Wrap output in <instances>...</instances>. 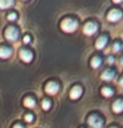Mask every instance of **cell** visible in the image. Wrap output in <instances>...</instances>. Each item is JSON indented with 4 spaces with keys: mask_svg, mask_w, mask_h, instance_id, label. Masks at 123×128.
Instances as JSON below:
<instances>
[{
    "mask_svg": "<svg viewBox=\"0 0 123 128\" xmlns=\"http://www.w3.org/2000/svg\"><path fill=\"white\" fill-rule=\"evenodd\" d=\"M61 27L66 33H73V32H75L77 28V22L74 19H70V18H67V19H64L63 22H62Z\"/></svg>",
    "mask_w": 123,
    "mask_h": 128,
    "instance_id": "6da1fadb",
    "label": "cell"
},
{
    "mask_svg": "<svg viewBox=\"0 0 123 128\" xmlns=\"http://www.w3.org/2000/svg\"><path fill=\"white\" fill-rule=\"evenodd\" d=\"M4 36H6V38L8 40H10V42H15V40L18 38V36H19V32H18V29L16 28V27L10 26L6 29V32H4Z\"/></svg>",
    "mask_w": 123,
    "mask_h": 128,
    "instance_id": "7a4b0ae2",
    "label": "cell"
},
{
    "mask_svg": "<svg viewBox=\"0 0 123 128\" xmlns=\"http://www.w3.org/2000/svg\"><path fill=\"white\" fill-rule=\"evenodd\" d=\"M87 122H88V125L92 126L93 128H102V126H103V120L96 115L90 116Z\"/></svg>",
    "mask_w": 123,
    "mask_h": 128,
    "instance_id": "3957f363",
    "label": "cell"
},
{
    "mask_svg": "<svg viewBox=\"0 0 123 128\" xmlns=\"http://www.w3.org/2000/svg\"><path fill=\"white\" fill-rule=\"evenodd\" d=\"M121 18H122V12L120 10H117V9H112L108 15V20L111 22H119Z\"/></svg>",
    "mask_w": 123,
    "mask_h": 128,
    "instance_id": "277c9868",
    "label": "cell"
},
{
    "mask_svg": "<svg viewBox=\"0 0 123 128\" xmlns=\"http://www.w3.org/2000/svg\"><path fill=\"white\" fill-rule=\"evenodd\" d=\"M96 30H97V26H96V24H94V22H87L83 28L84 34H85V35H88V36L95 34Z\"/></svg>",
    "mask_w": 123,
    "mask_h": 128,
    "instance_id": "5b68a950",
    "label": "cell"
},
{
    "mask_svg": "<svg viewBox=\"0 0 123 128\" xmlns=\"http://www.w3.org/2000/svg\"><path fill=\"white\" fill-rule=\"evenodd\" d=\"M58 90H60V86H58L57 83H55V82H49V83H47L46 92L48 93V94H51V96L56 94V93L58 92Z\"/></svg>",
    "mask_w": 123,
    "mask_h": 128,
    "instance_id": "8992f818",
    "label": "cell"
},
{
    "mask_svg": "<svg viewBox=\"0 0 123 128\" xmlns=\"http://www.w3.org/2000/svg\"><path fill=\"white\" fill-rule=\"evenodd\" d=\"M19 55H20V58L26 63H29L33 60V54H31V52L28 51V50H21Z\"/></svg>",
    "mask_w": 123,
    "mask_h": 128,
    "instance_id": "52a82bcc",
    "label": "cell"
},
{
    "mask_svg": "<svg viewBox=\"0 0 123 128\" xmlns=\"http://www.w3.org/2000/svg\"><path fill=\"white\" fill-rule=\"evenodd\" d=\"M81 94H82V88L78 86H74L69 92V97H70V99H73V100L78 99V98L81 97Z\"/></svg>",
    "mask_w": 123,
    "mask_h": 128,
    "instance_id": "ba28073f",
    "label": "cell"
},
{
    "mask_svg": "<svg viewBox=\"0 0 123 128\" xmlns=\"http://www.w3.org/2000/svg\"><path fill=\"white\" fill-rule=\"evenodd\" d=\"M112 110L115 114H121L123 111V100H117L112 104Z\"/></svg>",
    "mask_w": 123,
    "mask_h": 128,
    "instance_id": "9c48e42d",
    "label": "cell"
},
{
    "mask_svg": "<svg viewBox=\"0 0 123 128\" xmlns=\"http://www.w3.org/2000/svg\"><path fill=\"white\" fill-rule=\"evenodd\" d=\"M12 54V51L11 48L9 47H6V46H2L0 47V58H8L9 56Z\"/></svg>",
    "mask_w": 123,
    "mask_h": 128,
    "instance_id": "30bf717a",
    "label": "cell"
},
{
    "mask_svg": "<svg viewBox=\"0 0 123 128\" xmlns=\"http://www.w3.org/2000/svg\"><path fill=\"white\" fill-rule=\"evenodd\" d=\"M106 43H108V38L105 36H101L100 38H97L96 43H95V46H96L97 50H103L105 47Z\"/></svg>",
    "mask_w": 123,
    "mask_h": 128,
    "instance_id": "8fae6325",
    "label": "cell"
},
{
    "mask_svg": "<svg viewBox=\"0 0 123 128\" xmlns=\"http://www.w3.org/2000/svg\"><path fill=\"white\" fill-rule=\"evenodd\" d=\"M114 78V72L112 70H105L101 75V79L104 81H111Z\"/></svg>",
    "mask_w": 123,
    "mask_h": 128,
    "instance_id": "7c38bea8",
    "label": "cell"
},
{
    "mask_svg": "<svg viewBox=\"0 0 123 128\" xmlns=\"http://www.w3.org/2000/svg\"><path fill=\"white\" fill-rule=\"evenodd\" d=\"M13 4V1L11 0H0V9H7Z\"/></svg>",
    "mask_w": 123,
    "mask_h": 128,
    "instance_id": "4fadbf2b",
    "label": "cell"
},
{
    "mask_svg": "<svg viewBox=\"0 0 123 128\" xmlns=\"http://www.w3.org/2000/svg\"><path fill=\"white\" fill-rule=\"evenodd\" d=\"M102 64V61L100 58H97V56H95V58H92V61H91V65H92L93 68H97L100 65Z\"/></svg>",
    "mask_w": 123,
    "mask_h": 128,
    "instance_id": "5bb4252c",
    "label": "cell"
},
{
    "mask_svg": "<svg viewBox=\"0 0 123 128\" xmlns=\"http://www.w3.org/2000/svg\"><path fill=\"white\" fill-rule=\"evenodd\" d=\"M24 104L26 107H28V108H34L35 104H36V102L33 98H26V99L24 100Z\"/></svg>",
    "mask_w": 123,
    "mask_h": 128,
    "instance_id": "9a60e30c",
    "label": "cell"
},
{
    "mask_svg": "<svg viewBox=\"0 0 123 128\" xmlns=\"http://www.w3.org/2000/svg\"><path fill=\"white\" fill-rule=\"evenodd\" d=\"M101 92H102V94H103L104 97H106V98L112 97V96H113V90H112V89H110V88H106V86L102 89Z\"/></svg>",
    "mask_w": 123,
    "mask_h": 128,
    "instance_id": "2e32d148",
    "label": "cell"
},
{
    "mask_svg": "<svg viewBox=\"0 0 123 128\" xmlns=\"http://www.w3.org/2000/svg\"><path fill=\"white\" fill-rule=\"evenodd\" d=\"M42 107L44 110H48V109L51 108V102H49L48 100H44V101L42 102Z\"/></svg>",
    "mask_w": 123,
    "mask_h": 128,
    "instance_id": "e0dca14e",
    "label": "cell"
},
{
    "mask_svg": "<svg viewBox=\"0 0 123 128\" xmlns=\"http://www.w3.org/2000/svg\"><path fill=\"white\" fill-rule=\"evenodd\" d=\"M33 120H34V116L31 115V114H27V115H25V122H31Z\"/></svg>",
    "mask_w": 123,
    "mask_h": 128,
    "instance_id": "ac0fdd59",
    "label": "cell"
},
{
    "mask_svg": "<svg viewBox=\"0 0 123 128\" xmlns=\"http://www.w3.org/2000/svg\"><path fill=\"white\" fill-rule=\"evenodd\" d=\"M121 48H122L121 44H120V43H115L114 46H113V52H120Z\"/></svg>",
    "mask_w": 123,
    "mask_h": 128,
    "instance_id": "d6986e66",
    "label": "cell"
},
{
    "mask_svg": "<svg viewBox=\"0 0 123 128\" xmlns=\"http://www.w3.org/2000/svg\"><path fill=\"white\" fill-rule=\"evenodd\" d=\"M16 19H17V15H16L15 12L9 14V15H8V20H10V22H13V20H16Z\"/></svg>",
    "mask_w": 123,
    "mask_h": 128,
    "instance_id": "ffe728a7",
    "label": "cell"
},
{
    "mask_svg": "<svg viewBox=\"0 0 123 128\" xmlns=\"http://www.w3.org/2000/svg\"><path fill=\"white\" fill-rule=\"evenodd\" d=\"M29 42H30V37H29V36H25L24 37V43L25 44H28Z\"/></svg>",
    "mask_w": 123,
    "mask_h": 128,
    "instance_id": "44dd1931",
    "label": "cell"
},
{
    "mask_svg": "<svg viewBox=\"0 0 123 128\" xmlns=\"http://www.w3.org/2000/svg\"><path fill=\"white\" fill-rule=\"evenodd\" d=\"M13 128H24V127H22L20 124H17V125H15V126H13Z\"/></svg>",
    "mask_w": 123,
    "mask_h": 128,
    "instance_id": "7402d4cb",
    "label": "cell"
},
{
    "mask_svg": "<svg viewBox=\"0 0 123 128\" xmlns=\"http://www.w3.org/2000/svg\"><path fill=\"white\" fill-rule=\"evenodd\" d=\"M109 63H110V64H112L113 63V61H114V58H109Z\"/></svg>",
    "mask_w": 123,
    "mask_h": 128,
    "instance_id": "603a6c76",
    "label": "cell"
},
{
    "mask_svg": "<svg viewBox=\"0 0 123 128\" xmlns=\"http://www.w3.org/2000/svg\"><path fill=\"white\" fill-rule=\"evenodd\" d=\"M119 83H120V86H123V78H121V79H120Z\"/></svg>",
    "mask_w": 123,
    "mask_h": 128,
    "instance_id": "cb8c5ba5",
    "label": "cell"
},
{
    "mask_svg": "<svg viewBox=\"0 0 123 128\" xmlns=\"http://www.w3.org/2000/svg\"><path fill=\"white\" fill-rule=\"evenodd\" d=\"M113 2H114V4H121V0H114V1H113Z\"/></svg>",
    "mask_w": 123,
    "mask_h": 128,
    "instance_id": "d4e9b609",
    "label": "cell"
},
{
    "mask_svg": "<svg viewBox=\"0 0 123 128\" xmlns=\"http://www.w3.org/2000/svg\"><path fill=\"white\" fill-rule=\"evenodd\" d=\"M121 65H122V66H123V58H121Z\"/></svg>",
    "mask_w": 123,
    "mask_h": 128,
    "instance_id": "484cf974",
    "label": "cell"
},
{
    "mask_svg": "<svg viewBox=\"0 0 123 128\" xmlns=\"http://www.w3.org/2000/svg\"><path fill=\"white\" fill-rule=\"evenodd\" d=\"M112 128H115V127H112Z\"/></svg>",
    "mask_w": 123,
    "mask_h": 128,
    "instance_id": "4316f807",
    "label": "cell"
}]
</instances>
